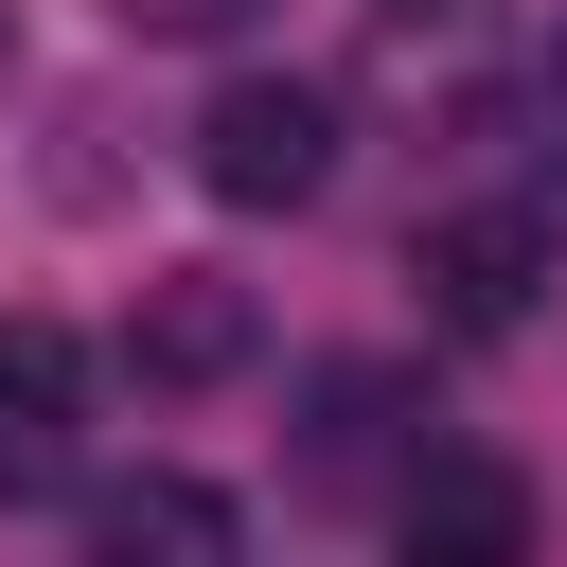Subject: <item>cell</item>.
<instances>
[{"label": "cell", "mask_w": 567, "mask_h": 567, "mask_svg": "<svg viewBox=\"0 0 567 567\" xmlns=\"http://www.w3.org/2000/svg\"><path fill=\"white\" fill-rule=\"evenodd\" d=\"M319 177H337V89L319 71H230L195 106V195L213 213H301Z\"/></svg>", "instance_id": "1"}, {"label": "cell", "mask_w": 567, "mask_h": 567, "mask_svg": "<svg viewBox=\"0 0 567 567\" xmlns=\"http://www.w3.org/2000/svg\"><path fill=\"white\" fill-rule=\"evenodd\" d=\"M390 549L408 567H532V478L496 443H425L390 478Z\"/></svg>", "instance_id": "2"}, {"label": "cell", "mask_w": 567, "mask_h": 567, "mask_svg": "<svg viewBox=\"0 0 567 567\" xmlns=\"http://www.w3.org/2000/svg\"><path fill=\"white\" fill-rule=\"evenodd\" d=\"M89 461V337L71 319H0V514L71 496Z\"/></svg>", "instance_id": "3"}, {"label": "cell", "mask_w": 567, "mask_h": 567, "mask_svg": "<svg viewBox=\"0 0 567 567\" xmlns=\"http://www.w3.org/2000/svg\"><path fill=\"white\" fill-rule=\"evenodd\" d=\"M408 284H425L443 337H514V319L549 301V195H514V213H443V230L408 248Z\"/></svg>", "instance_id": "4"}, {"label": "cell", "mask_w": 567, "mask_h": 567, "mask_svg": "<svg viewBox=\"0 0 567 567\" xmlns=\"http://www.w3.org/2000/svg\"><path fill=\"white\" fill-rule=\"evenodd\" d=\"M248 354H266V301H248L230 266H159L142 319H124V372H142V390H230Z\"/></svg>", "instance_id": "5"}, {"label": "cell", "mask_w": 567, "mask_h": 567, "mask_svg": "<svg viewBox=\"0 0 567 567\" xmlns=\"http://www.w3.org/2000/svg\"><path fill=\"white\" fill-rule=\"evenodd\" d=\"M89 567H248V514H230L213 478L142 461V478H106V496H89Z\"/></svg>", "instance_id": "6"}, {"label": "cell", "mask_w": 567, "mask_h": 567, "mask_svg": "<svg viewBox=\"0 0 567 567\" xmlns=\"http://www.w3.org/2000/svg\"><path fill=\"white\" fill-rule=\"evenodd\" d=\"M532 195H549V213H567V35H549V53H532Z\"/></svg>", "instance_id": "7"}, {"label": "cell", "mask_w": 567, "mask_h": 567, "mask_svg": "<svg viewBox=\"0 0 567 567\" xmlns=\"http://www.w3.org/2000/svg\"><path fill=\"white\" fill-rule=\"evenodd\" d=\"M266 0H124V35H248Z\"/></svg>", "instance_id": "8"}, {"label": "cell", "mask_w": 567, "mask_h": 567, "mask_svg": "<svg viewBox=\"0 0 567 567\" xmlns=\"http://www.w3.org/2000/svg\"><path fill=\"white\" fill-rule=\"evenodd\" d=\"M0 89H18V0H0Z\"/></svg>", "instance_id": "9"}]
</instances>
